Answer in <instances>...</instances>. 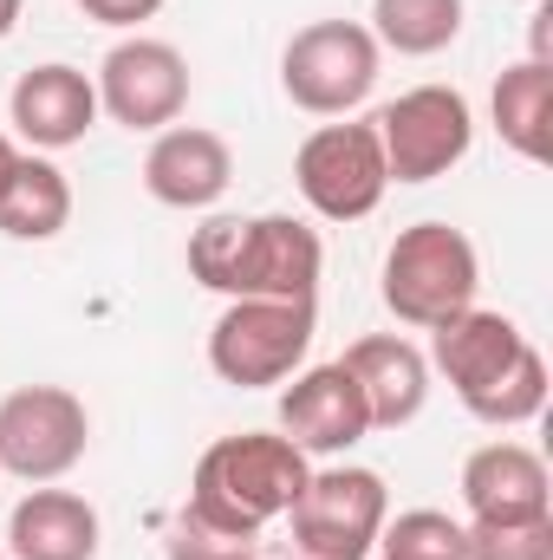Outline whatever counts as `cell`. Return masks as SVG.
Returning <instances> with one entry per match:
<instances>
[{
	"label": "cell",
	"mask_w": 553,
	"mask_h": 560,
	"mask_svg": "<svg viewBox=\"0 0 553 560\" xmlns=\"http://www.w3.org/2000/svg\"><path fill=\"white\" fill-rule=\"evenodd\" d=\"M79 7H85V20H98V26H143V20L163 13V0H79Z\"/></svg>",
	"instance_id": "cell-25"
},
{
	"label": "cell",
	"mask_w": 553,
	"mask_h": 560,
	"mask_svg": "<svg viewBox=\"0 0 553 560\" xmlns=\"http://www.w3.org/2000/svg\"><path fill=\"white\" fill-rule=\"evenodd\" d=\"M372 411V430H404L430 398V359L416 352L411 339L398 332H372V339H352L345 359H339Z\"/></svg>",
	"instance_id": "cell-16"
},
{
	"label": "cell",
	"mask_w": 553,
	"mask_h": 560,
	"mask_svg": "<svg viewBox=\"0 0 553 560\" xmlns=\"http://www.w3.org/2000/svg\"><path fill=\"white\" fill-rule=\"evenodd\" d=\"M528 346H534V339H528L508 313L469 306V313H456V319H443V326L430 332V365L449 378V392H456L462 405H475Z\"/></svg>",
	"instance_id": "cell-13"
},
{
	"label": "cell",
	"mask_w": 553,
	"mask_h": 560,
	"mask_svg": "<svg viewBox=\"0 0 553 560\" xmlns=\"http://www.w3.org/2000/svg\"><path fill=\"white\" fill-rule=\"evenodd\" d=\"M13 156H20V150H13V138H0V183H7V170H13Z\"/></svg>",
	"instance_id": "cell-27"
},
{
	"label": "cell",
	"mask_w": 553,
	"mask_h": 560,
	"mask_svg": "<svg viewBox=\"0 0 553 560\" xmlns=\"http://www.w3.org/2000/svg\"><path fill=\"white\" fill-rule=\"evenodd\" d=\"M313 300H228L209 326V372L235 392L286 385L313 352Z\"/></svg>",
	"instance_id": "cell-5"
},
{
	"label": "cell",
	"mask_w": 553,
	"mask_h": 560,
	"mask_svg": "<svg viewBox=\"0 0 553 560\" xmlns=\"http://www.w3.org/2000/svg\"><path fill=\"white\" fill-rule=\"evenodd\" d=\"M163 560H261V535H228L196 509H176L163 528Z\"/></svg>",
	"instance_id": "cell-23"
},
{
	"label": "cell",
	"mask_w": 553,
	"mask_h": 560,
	"mask_svg": "<svg viewBox=\"0 0 553 560\" xmlns=\"http://www.w3.org/2000/svg\"><path fill=\"white\" fill-rule=\"evenodd\" d=\"M13 26H20V0H0V39H7Z\"/></svg>",
	"instance_id": "cell-26"
},
{
	"label": "cell",
	"mask_w": 553,
	"mask_h": 560,
	"mask_svg": "<svg viewBox=\"0 0 553 560\" xmlns=\"http://www.w3.org/2000/svg\"><path fill=\"white\" fill-rule=\"evenodd\" d=\"M293 183L306 196L313 215L326 222H365L385 189H391V170H385V150L372 125H319L313 138L293 150Z\"/></svg>",
	"instance_id": "cell-9"
},
{
	"label": "cell",
	"mask_w": 553,
	"mask_h": 560,
	"mask_svg": "<svg viewBox=\"0 0 553 560\" xmlns=\"http://www.w3.org/2000/svg\"><path fill=\"white\" fill-rule=\"evenodd\" d=\"M462 13H469L462 0H372V39L404 59H430V52L456 46Z\"/></svg>",
	"instance_id": "cell-20"
},
{
	"label": "cell",
	"mask_w": 553,
	"mask_h": 560,
	"mask_svg": "<svg viewBox=\"0 0 553 560\" xmlns=\"http://www.w3.org/2000/svg\"><path fill=\"white\" fill-rule=\"evenodd\" d=\"M469 522H541L553 515V476L528 443H482L462 463Z\"/></svg>",
	"instance_id": "cell-15"
},
{
	"label": "cell",
	"mask_w": 553,
	"mask_h": 560,
	"mask_svg": "<svg viewBox=\"0 0 553 560\" xmlns=\"http://www.w3.org/2000/svg\"><path fill=\"white\" fill-rule=\"evenodd\" d=\"M92 443V418H85V398L66 392V385H20L0 398V476H20V482H59L79 469Z\"/></svg>",
	"instance_id": "cell-7"
},
{
	"label": "cell",
	"mask_w": 553,
	"mask_h": 560,
	"mask_svg": "<svg viewBox=\"0 0 553 560\" xmlns=\"http://www.w3.org/2000/svg\"><path fill=\"white\" fill-rule=\"evenodd\" d=\"M72 222V183L52 156H13L0 183V235L7 242H52Z\"/></svg>",
	"instance_id": "cell-18"
},
{
	"label": "cell",
	"mask_w": 553,
	"mask_h": 560,
	"mask_svg": "<svg viewBox=\"0 0 553 560\" xmlns=\"http://www.w3.org/2000/svg\"><path fill=\"white\" fill-rule=\"evenodd\" d=\"M280 436L306 456H345L352 443L372 436V411H365V398L339 359L293 372V385L280 392Z\"/></svg>",
	"instance_id": "cell-11"
},
{
	"label": "cell",
	"mask_w": 553,
	"mask_h": 560,
	"mask_svg": "<svg viewBox=\"0 0 553 560\" xmlns=\"http://www.w3.org/2000/svg\"><path fill=\"white\" fill-rule=\"evenodd\" d=\"M7 118L13 131L33 143V150H72L85 143V131L98 125V85L79 72V66H33L13 79V98H7Z\"/></svg>",
	"instance_id": "cell-14"
},
{
	"label": "cell",
	"mask_w": 553,
	"mask_h": 560,
	"mask_svg": "<svg viewBox=\"0 0 553 560\" xmlns=\"http://www.w3.org/2000/svg\"><path fill=\"white\" fill-rule=\"evenodd\" d=\"M391 522V495L378 469H313L286 509V560H372L378 528Z\"/></svg>",
	"instance_id": "cell-3"
},
{
	"label": "cell",
	"mask_w": 553,
	"mask_h": 560,
	"mask_svg": "<svg viewBox=\"0 0 553 560\" xmlns=\"http://www.w3.org/2000/svg\"><path fill=\"white\" fill-rule=\"evenodd\" d=\"M228 183H235V156H228V143L215 138V131H202V125H169V131H156L150 143V156H143V189H150V202H163V209H215L222 196H228Z\"/></svg>",
	"instance_id": "cell-12"
},
{
	"label": "cell",
	"mask_w": 553,
	"mask_h": 560,
	"mask_svg": "<svg viewBox=\"0 0 553 560\" xmlns=\"http://www.w3.org/2000/svg\"><path fill=\"white\" fill-rule=\"evenodd\" d=\"M7 548L13 560H98V509L72 489L39 482L33 495L13 502Z\"/></svg>",
	"instance_id": "cell-17"
},
{
	"label": "cell",
	"mask_w": 553,
	"mask_h": 560,
	"mask_svg": "<svg viewBox=\"0 0 553 560\" xmlns=\"http://www.w3.org/2000/svg\"><path fill=\"white\" fill-rule=\"evenodd\" d=\"M319 275L326 248L299 215H209L189 235V280L228 300H313Z\"/></svg>",
	"instance_id": "cell-1"
},
{
	"label": "cell",
	"mask_w": 553,
	"mask_h": 560,
	"mask_svg": "<svg viewBox=\"0 0 553 560\" xmlns=\"http://www.w3.org/2000/svg\"><path fill=\"white\" fill-rule=\"evenodd\" d=\"M462 560H553V515H541V522H469Z\"/></svg>",
	"instance_id": "cell-24"
},
{
	"label": "cell",
	"mask_w": 553,
	"mask_h": 560,
	"mask_svg": "<svg viewBox=\"0 0 553 560\" xmlns=\"http://www.w3.org/2000/svg\"><path fill=\"white\" fill-rule=\"evenodd\" d=\"M378 560H462V522L443 509H404L378 528Z\"/></svg>",
	"instance_id": "cell-22"
},
{
	"label": "cell",
	"mask_w": 553,
	"mask_h": 560,
	"mask_svg": "<svg viewBox=\"0 0 553 560\" xmlns=\"http://www.w3.org/2000/svg\"><path fill=\"white\" fill-rule=\"evenodd\" d=\"M495 131L515 156L541 163L548 156V131H553V59H521L495 79Z\"/></svg>",
	"instance_id": "cell-19"
},
{
	"label": "cell",
	"mask_w": 553,
	"mask_h": 560,
	"mask_svg": "<svg viewBox=\"0 0 553 560\" xmlns=\"http://www.w3.org/2000/svg\"><path fill=\"white\" fill-rule=\"evenodd\" d=\"M475 287H482L475 242L462 229H449V222H416L385 255V306L404 326H423V332H436L443 319L469 313Z\"/></svg>",
	"instance_id": "cell-4"
},
{
	"label": "cell",
	"mask_w": 553,
	"mask_h": 560,
	"mask_svg": "<svg viewBox=\"0 0 553 560\" xmlns=\"http://www.w3.org/2000/svg\"><path fill=\"white\" fill-rule=\"evenodd\" d=\"M378 59L385 46L372 39V26L358 20H313L286 39L280 52V85L299 112L313 118H345L372 98L378 85Z\"/></svg>",
	"instance_id": "cell-6"
},
{
	"label": "cell",
	"mask_w": 553,
	"mask_h": 560,
	"mask_svg": "<svg viewBox=\"0 0 553 560\" xmlns=\"http://www.w3.org/2000/svg\"><path fill=\"white\" fill-rule=\"evenodd\" d=\"M469 418L495 423V430H515V423H534L541 411H548V359H541V346H528L475 405H462Z\"/></svg>",
	"instance_id": "cell-21"
},
{
	"label": "cell",
	"mask_w": 553,
	"mask_h": 560,
	"mask_svg": "<svg viewBox=\"0 0 553 560\" xmlns=\"http://www.w3.org/2000/svg\"><path fill=\"white\" fill-rule=\"evenodd\" d=\"M313 463L306 450H293L274 430H242V436H215L196 456L189 476V502L202 522L228 528V535H261L268 522H280L293 509V495L306 489Z\"/></svg>",
	"instance_id": "cell-2"
},
{
	"label": "cell",
	"mask_w": 553,
	"mask_h": 560,
	"mask_svg": "<svg viewBox=\"0 0 553 560\" xmlns=\"http://www.w3.org/2000/svg\"><path fill=\"white\" fill-rule=\"evenodd\" d=\"M372 131H378L391 183H436V176H449L469 156L475 112H469V98L456 85H416V92L391 98L372 118Z\"/></svg>",
	"instance_id": "cell-8"
},
{
	"label": "cell",
	"mask_w": 553,
	"mask_h": 560,
	"mask_svg": "<svg viewBox=\"0 0 553 560\" xmlns=\"http://www.w3.org/2000/svg\"><path fill=\"white\" fill-rule=\"evenodd\" d=\"M98 112L125 131H169L189 105V59L169 39H118L98 66Z\"/></svg>",
	"instance_id": "cell-10"
}]
</instances>
